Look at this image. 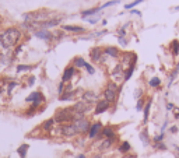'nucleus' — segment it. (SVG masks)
Here are the masks:
<instances>
[{
  "mask_svg": "<svg viewBox=\"0 0 179 158\" xmlns=\"http://www.w3.org/2000/svg\"><path fill=\"white\" fill-rule=\"evenodd\" d=\"M21 38V31L18 28H9L4 32L0 34V45L4 49H9L11 46L17 45Z\"/></svg>",
  "mask_w": 179,
  "mask_h": 158,
  "instance_id": "nucleus-1",
  "label": "nucleus"
},
{
  "mask_svg": "<svg viewBox=\"0 0 179 158\" xmlns=\"http://www.w3.org/2000/svg\"><path fill=\"white\" fill-rule=\"evenodd\" d=\"M55 122L59 123V125H67V123H73L74 122V109L71 106L69 108H62L57 109L55 116Z\"/></svg>",
  "mask_w": 179,
  "mask_h": 158,
  "instance_id": "nucleus-2",
  "label": "nucleus"
},
{
  "mask_svg": "<svg viewBox=\"0 0 179 158\" xmlns=\"http://www.w3.org/2000/svg\"><path fill=\"white\" fill-rule=\"evenodd\" d=\"M120 92V87L116 84V83L111 81L106 84L105 90H104V99L108 101L109 104H113V102L118 99V95Z\"/></svg>",
  "mask_w": 179,
  "mask_h": 158,
  "instance_id": "nucleus-3",
  "label": "nucleus"
},
{
  "mask_svg": "<svg viewBox=\"0 0 179 158\" xmlns=\"http://www.w3.org/2000/svg\"><path fill=\"white\" fill-rule=\"evenodd\" d=\"M102 127H104V125L100 122V120L93 122L91 123V126H90L88 133H87V137H88L90 140H95L97 137H100L101 132H102Z\"/></svg>",
  "mask_w": 179,
  "mask_h": 158,
  "instance_id": "nucleus-4",
  "label": "nucleus"
},
{
  "mask_svg": "<svg viewBox=\"0 0 179 158\" xmlns=\"http://www.w3.org/2000/svg\"><path fill=\"white\" fill-rule=\"evenodd\" d=\"M136 60H137L136 53H133V52H125L122 55L120 64L123 66V69L126 70L127 67H130V66H136Z\"/></svg>",
  "mask_w": 179,
  "mask_h": 158,
  "instance_id": "nucleus-5",
  "label": "nucleus"
},
{
  "mask_svg": "<svg viewBox=\"0 0 179 158\" xmlns=\"http://www.w3.org/2000/svg\"><path fill=\"white\" fill-rule=\"evenodd\" d=\"M25 101H27V102H30V104H32L31 106L37 109L38 106H39L41 104H42V102L45 101V97L42 95V92H39V91H34V92H31L30 95L27 97Z\"/></svg>",
  "mask_w": 179,
  "mask_h": 158,
  "instance_id": "nucleus-6",
  "label": "nucleus"
},
{
  "mask_svg": "<svg viewBox=\"0 0 179 158\" xmlns=\"http://www.w3.org/2000/svg\"><path fill=\"white\" fill-rule=\"evenodd\" d=\"M73 125L76 126L79 134H87V133H88V130H90V126H91V122H90L87 118H81V119L74 120Z\"/></svg>",
  "mask_w": 179,
  "mask_h": 158,
  "instance_id": "nucleus-7",
  "label": "nucleus"
},
{
  "mask_svg": "<svg viewBox=\"0 0 179 158\" xmlns=\"http://www.w3.org/2000/svg\"><path fill=\"white\" fill-rule=\"evenodd\" d=\"M60 134L63 136V137L71 138V137L79 136V132H77L76 126L73 123H67V125H60Z\"/></svg>",
  "mask_w": 179,
  "mask_h": 158,
  "instance_id": "nucleus-8",
  "label": "nucleus"
},
{
  "mask_svg": "<svg viewBox=\"0 0 179 158\" xmlns=\"http://www.w3.org/2000/svg\"><path fill=\"white\" fill-rule=\"evenodd\" d=\"M81 101L93 105V104H97V102L100 101V94H97V92L91 91V90H87V91H84L81 94Z\"/></svg>",
  "mask_w": 179,
  "mask_h": 158,
  "instance_id": "nucleus-9",
  "label": "nucleus"
},
{
  "mask_svg": "<svg viewBox=\"0 0 179 158\" xmlns=\"http://www.w3.org/2000/svg\"><path fill=\"white\" fill-rule=\"evenodd\" d=\"M123 76H125V69H123V66L120 63H118L112 69V72H111V77H112L113 83H119V81H123Z\"/></svg>",
  "mask_w": 179,
  "mask_h": 158,
  "instance_id": "nucleus-10",
  "label": "nucleus"
},
{
  "mask_svg": "<svg viewBox=\"0 0 179 158\" xmlns=\"http://www.w3.org/2000/svg\"><path fill=\"white\" fill-rule=\"evenodd\" d=\"M118 141V137H113V138H102L100 143V147H98V150H100V152H104V151H108V150H111L112 148V145L115 144V143Z\"/></svg>",
  "mask_w": 179,
  "mask_h": 158,
  "instance_id": "nucleus-11",
  "label": "nucleus"
},
{
  "mask_svg": "<svg viewBox=\"0 0 179 158\" xmlns=\"http://www.w3.org/2000/svg\"><path fill=\"white\" fill-rule=\"evenodd\" d=\"M77 73V69L76 67L71 64V66H67L66 69H64V72H63V76H62V81L64 83V84H69L70 81H71V79L74 77V74Z\"/></svg>",
  "mask_w": 179,
  "mask_h": 158,
  "instance_id": "nucleus-12",
  "label": "nucleus"
},
{
  "mask_svg": "<svg viewBox=\"0 0 179 158\" xmlns=\"http://www.w3.org/2000/svg\"><path fill=\"white\" fill-rule=\"evenodd\" d=\"M111 108V104L105 99H101L95 104V109H94V115H101V113L106 112L108 109Z\"/></svg>",
  "mask_w": 179,
  "mask_h": 158,
  "instance_id": "nucleus-13",
  "label": "nucleus"
},
{
  "mask_svg": "<svg viewBox=\"0 0 179 158\" xmlns=\"http://www.w3.org/2000/svg\"><path fill=\"white\" fill-rule=\"evenodd\" d=\"M71 108H73L76 112L86 115V113H88L90 109H91V105H90V104H87V102H84V101H77L76 104L71 106Z\"/></svg>",
  "mask_w": 179,
  "mask_h": 158,
  "instance_id": "nucleus-14",
  "label": "nucleus"
},
{
  "mask_svg": "<svg viewBox=\"0 0 179 158\" xmlns=\"http://www.w3.org/2000/svg\"><path fill=\"white\" fill-rule=\"evenodd\" d=\"M102 55H104V49H101L98 46H95V48H93V49L90 50V59L93 60L94 63H100Z\"/></svg>",
  "mask_w": 179,
  "mask_h": 158,
  "instance_id": "nucleus-15",
  "label": "nucleus"
},
{
  "mask_svg": "<svg viewBox=\"0 0 179 158\" xmlns=\"http://www.w3.org/2000/svg\"><path fill=\"white\" fill-rule=\"evenodd\" d=\"M100 137H102V138H113V137H116L115 127H113V126H104Z\"/></svg>",
  "mask_w": 179,
  "mask_h": 158,
  "instance_id": "nucleus-16",
  "label": "nucleus"
},
{
  "mask_svg": "<svg viewBox=\"0 0 179 158\" xmlns=\"http://www.w3.org/2000/svg\"><path fill=\"white\" fill-rule=\"evenodd\" d=\"M104 55L108 57H112V59H118L120 53H119V49L115 48V46H106L104 49Z\"/></svg>",
  "mask_w": 179,
  "mask_h": 158,
  "instance_id": "nucleus-17",
  "label": "nucleus"
},
{
  "mask_svg": "<svg viewBox=\"0 0 179 158\" xmlns=\"http://www.w3.org/2000/svg\"><path fill=\"white\" fill-rule=\"evenodd\" d=\"M151 105H153V98H148L147 99V102H146V106H144V109H143V113H144V116H143V123H144V125L148 122V119H150Z\"/></svg>",
  "mask_w": 179,
  "mask_h": 158,
  "instance_id": "nucleus-18",
  "label": "nucleus"
},
{
  "mask_svg": "<svg viewBox=\"0 0 179 158\" xmlns=\"http://www.w3.org/2000/svg\"><path fill=\"white\" fill-rule=\"evenodd\" d=\"M118 151H119L120 154H123V155L129 154V152L132 151V145H130L129 141H126V140H125V141H122L119 145H118Z\"/></svg>",
  "mask_w": 179,
  "mask_h": 158,
  "instance_id": "nucleus-19",
  "label": "nucleus"
},
{
  "mask_svg": "<svg viewBox=\"0 0 179 158\" xmlns=\"http://www.w3.org/2000/svg\"><path fill=\"white\" fill-rule=\"evenodd\" d=\"M139 137H140V140H141L143 145H146V147H147V145H150L151 138H150V136H148V130H147V129H143L141 132H140Z\"/></svg>",
  "mask_w": 179,
  "mask_h": 158,
  "instance_id": "nucleus-20",
  "label": "nucleus"
},
{
  "mask_svg": "<svg viewBox=\"0 0 179 158\" xmlns=\"http://www.w3.org/2000/svg\"><path fill=\"white\" fill-rule=\"evenodd\" d=\"M169 50H171L174 57H176L179 55V41L178 39H174L172 42L169 43Z\"/></svg>",
  "mask_w": 179,
  "mask_h": 158,
  "instance_id": "nucleus-21",
  "label": "nucleus"
},
{
  "mask_svg": "<svg viewBox=\"0 0 179 158\" xmlns=\"http://www.w3.org/2000/svg\"><path fill=\"white\" fill-rule=\"evenodd\" d=\"M35 36L41 38V39L49 41V39H52L53 38V34H50L49 31H46V30H41V31H37V32H35Z\"/></svg>",
  "mask_w": 179,
  "mask_h": 158,
  "instance_id": "nucleus-22",
  "label": "nucleus"
},
{
  "mask_svg": "<svg viewBox=\"0 0 179 158\" xmlns=\"http://www.w3.org/2000/svg\"><path fill=\"white\" fill-rule=\"evenodd\" d=\"M60 20H62V18H53V20H46L45 23L39 24V25L42 27L43 30H45V28H49V27H56V25H59V24H60Z\"/></svg>",
  "mask_w": 179,
  "mask_h": 158,
  "instance_id": "nucleus-23",
  "label": "nucleus"
},
{
  "mask_svg": "<svg viewBox=\"0 0 179 158\" xmlns=\"http://www.w3.org/2000/svg\"><path fill=\"white\" fill-rule=\"evenodd\" d=\"M55 119H48V120H45V122L42 123V129L43 130H45V132H50V130H52L53 127H55Z\"/></svg>",
  "mask_w": 179,
  "mask_h": 158,
  "instance_id": "nucleus-24",
  "label": "nucleus"
},
{
  "mask_svg": "<svg viewBox=\"0 0 179 158\" xmlns=\"http://www.w3.org/2000/svg\"><path fill=\"white\" fill-rule=\"evenodd\" d=\"M86 64H87V62H86V60H84L81 56L74 57V60H73V66L76 67V69H83V67H86Z\"/></svg>",
  "mask_w": 179,
  "mask_h": 158,
  "instance_id": "nucleus-25",
  "label": "nucleus"
},
{
  "mask_svg": "<svg viewBox=\"0 0 179 158\" xmlns=\"http://www.w3.org/2000/svg\"><path fill=\"white\" fill-rule=\"evenodd\" d=\"M178 74H179V64L175 67V69L171 72V74H169V81H168V87H171L174 84V81H175V79L178 77Z\"/></svg>",
  "mask_w": 179,
  "mask_h": 158,
  "instance_id": "nucleus-26",
  "label": "nucleus"
},
{
  "mask_svg": "<svg viewBox=\"0 0 179 158\" xmlns=\"http://www.w3.org/2000/svg\"><path fill=\"white\" fill-rule=\"evenodd\" d=\"M63 30L69 31V32H84L86 31L83 27H77V25H64Z\"/></svg>",
  "mask_w": 179,
  "mask_h": 158,
  "instance_id": "nucleus-27",
  "label": "nucleus"
},
{
  "mask_svg": "<svg viewBox=\"0 0 179 158\" xmlns=\"http://www.w3.org/2000/svg\"><path fill=\"white\" fill-rule=\"evenodd\" d=\"M28 148H30V145L28 144H21L20 147L17 148V152H18V155H20L21 158H25L27 152H28Z\"/></svg>",
  "mask_w": 179,
  "mask_h": 158,
  "instance_id": "nucleus-28",
  "label": "nucleus"
},
{
  "mask_svg": "<svg viewBox=\"0 0 179 158\" xmlns=\"http://www.w3.org/2000/svg\"><path fill=\"white\" fill-rule=\"evenodd\" d=\"M148 86L151 87V88H157V87L161 86V79L159 77H151V79L148 80Z\"/></svg>",
  "mask_w": 179,
  "mask_h": 158,
  "instance_id": "nucleus-29",
  "label": "nucleus"
},
{
  "mask_svg": "<svg viewBox=\"0 0 179 158\" xmlns=\"http://www.w3.org/2000/svg\"><path fill=\"white\" fill-rule=\"evenodd\" d=\"M133 73H134V66L127 67V69L125 70V76H123V81H129V80L132 79Z\"/></svg>",
  "mask_w": 179,
  "mask_h": 158,
  "instance_id": "nucleus-30",
  "label": "nucleus"
},
{
  "mask_svg": "<svg viewBox=\"0 0 179 158\" xmlns=\"http://www.w3.org/2000/svg\"><path fill=\"white\" fill-rule=\"evenodd\" d=\"M100 10H101V7H95V9H91V10L83 11V13H81V16H83V18H87V16H93V14H97Z\"/></svg>",
  "mask_w": 179,
  "mask_h": 158,
  "instance_id": "nucleus-31",
  "label": "nucleus"
},
{
  "mask_svg": "<svg viewBox=\"0 0 179 158\" xmlns=\"http://www.w3.org/2000/svg\"><path fill=\"white\" fill-rule=\"evenodd\" d=\"M144 106H146V99L144 98H140V99H137V104H136V111H143L144 109Z\"/></svg>",
  "mask_w": 179,
  "mask_h": 158,
  "instance_id": "nucleus-32",
  "label": "nucleus"
},
{
  "mask_svg": "<svg viewBox=\"0 0 179 158\" xmlns=\"http://www.w3.org/2000/svg\"><path fill=\"white\" fill-rule=\"evenodd\" d=\"M164 138H165V133H158L153 137L154 143H164Z\"/></svg>",
  "mask_w": 179,
  "mask_h": 158,
  "instance_id": "nucleus-33",
  "label": "nucleus"
},
{
  "mask_svg": "<svg viewBox=\"0 0 179 158\" xmlns=\"http://www.w3.org/2000/svg\"><path fill=\"white\" fill-rule=\"evenodd\" d=\"M32 69V66H27V64H18L17 66V73H21V72H30Z\"/></svg>",
  "mask_w": 179,
  "mask_h": 158,
  "instance_id": "nucleus-34",
  "label": "nucleus"
},
{
  "mask_svg": "<svg viewBox=\"0 0 179 158\" xmlns=\"http://www.w3.org/2000/svg\"><path fill=\"white\" fill-rule=\"evenodd\" d=\"M154 150H157V151H165L166 145L164 143H154Z\"/></svg>",
  "mask_w": 179,
  "mask_h": 158,
  "instance_id": "nucleus-35",
  "label": "nucleus"
},
{
  "mask_svg": "<svg viewBox=\"0 0 179 158\" xmlns=\"http://www.w3.org/2000/svg\"><path fill=\"white\" fill-rule=\"evenodd\" d=\"M84 69H86L87 73H88V74H91V76H93V74H95V67H94L93 64H90V63H87Z\"/></svg>",
  "mask_w": 179,
  "mask_h": 158,
  "instance_id": "nucleus-36",
  "label": "nucleus"
},
{
  "mask_svg": "<svg viewBox=\"0 0 179 158\" xmlns=\"http://www.w3.org/2000/svg\"><path fill=\"white\" fill-rule=\"evenodd\" d=\"M129 24H130V23H126V24H125L123 27H120V28H119V31H118L119 36H125V35H126V28L129 27Z\"/></svg>",
  "mask_w": 179,
  "mask_h": 158,
  "instance_id": "nucleus-37",
  "label": "nucleus"
},
{
  "mask_svg": "<svg viewBox=\"0 0 179 158\" xmlns=\"http://www.w3.org/2000/svg\"><path fill=\"white\" fill-rule=\"evenodd\" d=\"M141 2H144V0H134V2H132V3L126 4V6H125V9H126V10H130V9H133V7L137 6V4L141 3Z\"/></svg>",
  "mask_w": 179,
  "mask_h": 158,
  "instance_id": "nucleus-38",
  "label": "nucleus"
},
{
  "mask_svg": "<svg viewBox=\"0 0 179 158\" xmlns=\"http://www.w3.org/2000/svg\"><path fill=\"white\" fill-rule=\"evenodd\" d=\"M64 88H66V87H64V83L60 81L59 86H57V94H59V95H62V94H63V91H64Z\"/></svg>",
  "mask_w": 179,
  "mask_h": 158,
  "instance_id": "nucleus-39",
  "label": "nucleus"
},
{
  "mask_svg": "<svg viewBox=\"0 0 179 158\" xmlns=\"http://www.w3.org/2000/svg\"><path fill=\"white\" fill-rule=\"evenodd\" d=\"M113 4H119V0H112V2H108V3H105L104 6H101V10H102V9H105V7L113 6Z\"/></svg>",
  "mask_w": 179,
  "mask_h": 158,
  "instance_id": "nucleus-40",
  "label": "nucleus"
},
{
  "mask_svg": "<svg viewBox=\"0 0 179 158\" xmlns=\"http://www.w3.org/2000/svg\"><path fill=\"white\" fill-rule=\"evenodd\" d=\"M141 94H143V90H141V88H137V90H136V92H134V98H136V99L143 98Z\"/></svg>",
  "mask_w": 179,
  "mask_h": 158,
  "instance_id": "nucleus-41",
  "label": "nucleus"
},
{
  "mask_svg": "<svg viewBox=\"0 0 179 158\" xmlns=\"http://www.w3.org/2000/svg\"><path fill=\"white\" fill-rule=\"evenodd\" d=\"M16 86H17V83H16V81L9 83V88H7V92H9V94H11V91H13V88H14Z\"/></svg>",
  "mask_w": 179,
  "mask_h": 158,
  "instance_id": "nucleus-42",
  "label": "nucleus"
},
{
  "mask_svg": "<svg viewBox=\"0 0 179 158\" xmlns=\"http://www.w3.org/2000/svg\"><path fill=\"white\" fill-rule=\"evenodd\" d=\"M84 20H87L90 24H95V23H98V20H100V16L94 17V18H84Z\"/></svg>",
  "mask_w": 179,
  "mask_h": 158,
  "instance_id": "nucleus-43",
  "label": "nucleus"
},
{
  "mask_svg": "<svg viewBox=\"0 0 179 158\" xmlns=\"http://www.w3.org/2000/svg\"><path fill=\"white\" fill-rule=\"evenodd\" d=\"M165 108H166V111H168V112H172L174 108H175V105H174L172 102H168V104L165 105Z\"/></svg>",
  "mask_w": 179,
  "mask_h": 158,
  "instance_id": "nucleus-44",
  "label": "nucleus"
},
{
  "mask_svg": "<svg viewBox=\"0 0 179 158\" xmlns=\"http://www.w3.org/2000/svg\"><path fill=\"white\" fill-rule=\"evenodd\" d=\"M118 39H119V43L122 46H126L127 45V41L125 39V36H118Z\"/></svg>",
  "mask_w": 179,
  "mask_h": 158,
  "instance_id": "nucleus-45",
  "label": "nucleus"
},
{
  "mask_svg": "<svg viewBox=\"0 0 179 158\" xmlns=\"http://www.w3.org/2000/svg\"><path fill=\"white\" fill-rule=\"evenodd\" d=\"M178 126H171V127H169V133H172V134H176V133H178Z\"/></svg>",
  "mask_w": 179,
  "mask_h": 158,
  "instance_id": "nucleus-46",
  "label": "nucleus"
},
{
  "mask_svg": "<svg viewBox=\"0 0 179 158\" xmlns=\"http://www.w3.org/2000/svg\"><path fill=\"white\" fill-rule=\"evenodd\" d=\"M172 112H174V118H175L176 120H178V119H179V109L175 106V108H174V111H172Z\"/></svg>",
  "mask_w": 179,
  "mask_h": 158,
  "instance_id": "nucleus-47",
  "label": "nucleus"
},
{
  "mask_svg": "<svg viewBox=\"0 0 179 158\" xmlns=\"http://www.w3.org/2000/svg\"><path fill=\"white\" fill-rule=\"evenodd\" d=\"M166 126H168V120H165V122L163 123V126H161V133H165Z\"/></svg>",
  "mask_w": 179,
  "mask_h": 158,
  "instance_id": "nucleus-48",
  "label": "nucleus"
},
{
  "mask_svg": "<svg viewBox=\"0 0 179 158\" xmlns=\"http://www.w3.org/2000/svg\"><path fill=\"white\" fill-rule=\"evenodd\" d=\"M34 83H35V77H30V83H28V86H32Z\"/></svg>",
  "mask_w": 179,
  "mask_h": 158,
  "instance_id": "nucleus-49",
  "label": "nucleus"
},
{
  "mask_svg": "<svg viewBox=\"0 0 179 158\" xmlns=\"http://www.w3.org/2000/svg\"><path fill=\"white\" fill-rule=\"evenodd\" d=\"M132 13H133V16H134V14H136V16H141V11H139V10H133Z\"/></svg>",
  "mask_w": 179,
  "mask_h": 158,
  "instance_id": "nucleus-50",
  "label": "nucleus"
},
{
  "mask_svg": "<svg viewBox=\"0 0 179 158\" xmlns=\"http://www.w3.org/2000/svg\"><path fill=\"white\" fill-rule=\"evenodd\" d=\"M76 158H87V157H86V154H79Z\"/></svg>",
  "mask_w": 179,
  "mask_h": 158,
  "instance_id": "nucleus-51",
  "label": "nucleus"
},
{
  "mask_svg": "<svg viewBox=\"0 0 179 158\" xmlns=\"http://www.w3.org/2000/svg\"><path fill=\"white\" fill-rule=\"evenodd\" d=\"M176 151H178V152H179V145H176Z\"/></svg>",
  "mask_w": 179,
  "mask_h": 158,
  "instance_id": "nucleus-52",
  "label": "nucleus"
},
{
  "mask_svg": "<svg viewBox=\"0 0 179 158\" xmlns=\"http://www.w3.org/2000/svg\"><path fill=\"white\" fill-rule=\"evenodd\" d=\"M175 10H178V11H179V6H178V7H175Z\"/></svg>",
  "mask_w": 179,
  "mask_h": 158,
  "instance_id": "nucleus-53",
  "label": "nucleus"
},
{
  "mask_svg": "<svg viewBox=\"0 0 179 158\" xmlns=\"http://www.w3.org/2000/svg\"><path fill=\"white\" fill-rule=\"evenodd\" d=\"M0 24H2V18H0Z\"/></svg>",
  "mask_w": 179,
  "mask_h": 158,
  "instance_id": "nucleus-54",
  "label": "nucleus"
}]
</instances>
